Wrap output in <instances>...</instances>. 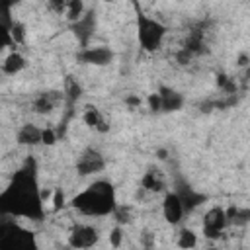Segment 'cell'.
I'll list each match as a JSON object with an SVG mask.
<instances>
[{"mask_svg":"<svg viewBox=\"0 0 250 250\" xmlns=\"http://www.w3.org/2000/svg\"><path fill=\"white\" fill-rule=\"evenodd\" d=\"M41 203V191L37 188L33 168H21L20 172H16L10 188L0 195V205L4 213L21 215L29 219L43 217Z\"/></svg>","mask_w":250,"mask_h":250,"instance_id":"obj_1","label":"cell"},{"mask_svg":"<svg viewBox=\"0 0 250 250\" xmlns=\"http://www.w3.org/2000/svg\"><path fill=\"white\" fill-rule=\"evenodd\" d=\"M72 207L84 215H109L115 211V193L109 182H96L72 199Z\"/></svg>","mask_w":250,"mask_h":250,"instance_id":"obj_2","label":"cell"},{"mask_svg":"<svg viewBox=\"0 0 250 250\" xmlns=\"http://www.w3.org/2000/svg\"><path fill=\"white\" fill-rule=\"evenodd\" d=\"M137 31H139L141 47L145 51H156L166 35V27L160 21H156L145 14L137 16Z\"/></svg>","mask_w":250,"mask_h":250,"instance_id":"obj_3","label":"cell"},{"mask_svg":"<svg viewBox=\"0 0 250 250\" xmlns=\"http://www.w3.org/2000/svg\"><path fill=\"white\" fill-rule=\"evenodd\" d=\"M0 250H37V242L29 230H23L16 225H4Z\"/></svg>","mask_w":250,"mask_h":250,"instance_id":"obj_4","label":"cell"},{"mask_svg":"<svg viewBox=\"0 0 250 250\" xmlns=\"http://www.w3.org/2000/svg\"><path fill=\"white\" fill-rule=\"evenodd\" d=\"M104 168H105V160H104L102 152H98L96 148L82 150V154L76 160V170L80 176H90V174L102 172Z\"/></svg>","mask_w":250,"mask_h":250,"instance_id":"obj_5","label":"cell"},{"mask_svg":"<svg viewBox=\"0 0 250 250\" xmlns=\"http://www.w3.org/2000/svg\"><path fill=\"white\" fill-rule=\"evenodd\" d=\"M227 225H229V221H227L225 209L213 207V209H209V211L205 213V217H203V234H205L207 238L215 240V238L221 236V232H223V229H225Z\"/></svg>","mask_w":250,"mask_h":250,"instance_id":"obj_6","label":"cell"},{"mask_svg":"<svg viewBox=\"0 0 250 250\" xmlns=\"http://www.w3.org/2000/svg\"><path fill=\"white\" fill-rule=\"evenodd\" d=\"M100 240V234L94 227L90 225H76L72 229V232L68 234V244L76 250H84V248H92L96 242Z\"/></svg>","mask_w":250,"mask_h":250,"instance_id":"obj_7","label":"cell"},{"mask_svg":"<svg viewBox=\"0 0 250 250\" xmlns=\"http://www.w3.org/2000/svg\"><path fill=\"white\" fill-rule=\"evenodd\" d=\"M176 195L180 197L182 205H184V211H193L199 203H203L207 197L203 193H197L193 188H189L188 184H184L182 180H176Z\"/></svg>","mask_w":250,"mask_h":250,"instance_id":"obj_8","label":"cell"},{"mask_svg":"<svg viewBox=\"0 0 250 250\" xmlns=\"http://www.w3.org/2000/svg\"><path fill=\"white\" fill-rule=\"evenodd\" d=\"M162 213H164V219L170 223V225H178L184 217V205L180 201V197L176 195V191H170L164 195V201H162Z\"/></svg>","mask_w":250,"mask_h":250,"instance_id":"obj_9","label":"cell"},{"mask_svg":"<svg viewBox=\"0 0 250 250\" xmlns=\"http://www.w3.org/2000/svg\"><path fill=\"white\" fill-rule=\"evenodd\" d=\"M111 59H113V53L107 47H88V49H82L78 53V61H82L86 64L104 66V64H109Z\"/></svg>","mask_w":250,"mask_h":250,"instance_id":"obj_10","label":"cell"},{"mask_svg":"<svg viewBox=\"0 0 250 250\" xmlns=\"http://www.w3.org/2000/svg\"><path fill=\"white\" fill-rule=\"evenodd\" d=\"M94 27H96V18H94L92 12L84 14L82 20H78L76 23H72V31L78 37V41L82 43V49H88V41H90V37L94 33Z\"/></svg>","mask_w":250,"mask_h":250,"instance_id":"obj_11","label":"cell"},{"mask_svg":"<svg viewBox=\"0 0 250 250\" xmlns=\"http://www.w3.org/2000/svg\"><path fill=\"white\" fill-rule=\"evenodd\" d=\"M160 94V100H162V109L164 111H178L182 105H184V96L172 88H166V86H160L158 90Z\"/></svg>","mask_w":250,"mask_h":250,"instance_id":"obj_12","label":"cell"},{"mask_svg":"<svg viewBox=\"0 0 250 250\" xmlns=\"http://www.w3.org/2000/svg\"><path fill=\"white\" fill-rule=\"evenodd\" d=\"M18 143L20 145H31V146L43 143V129H39V127H35L31 123L23 125L18 131Z\"/></svg>","mask_w":250,"mask_h":250,"instance_id":"obj_13","label":"cell"},{"mask_svg":"<svg viewBox=\"0 0 250 250\" xmlns=\"http://www.w3.org/2000/svg\"><path fill=\"white\" fill-rule=\"evenodd\" d=\"M59 98H61L59 92H45V94H41V96L33 102V107H35L37 113H49V111L55 107V104L59 102Z\"/></svg>","mask_w":250,"mask_h":250,"instance_id":"obj_14","label":"cell"},{"mask_svg":"<svg viewBox=\"0 0 250 250\" xmlns=\"http://www.w3.org/2000/svg\"><path fill=\"white\" fill-rule=\"evenodd\" d=\"M84 123L88 125V127H94V129H98L100 133H105L107 129H109V125L104 121V117H102V113L96 109V107H88L86 111H84Z\"/></svg>","mask_w":250,"mask_h":250,"instance_id":"obj_15","label":"cell"},{"mask_svg":"<svg viewBox=\"0 0 250 250\" xmlns=\"http://www.w3.org/2000/svg\"><path fill=\"white\" fill-rule=\"evenodd\" d=\"M21 68H25V59L20 55V53H10L6 59H4V62H2V70L6 72V74H16V72H20Z\"/></svg>","mask_w":250,"mask_h":250,"instance_id":"obj_16","label":"cell"},{"mask_svg":"<svg viewBox=\"0 0 250 250\" xmlns=\"http://www.w3.org/2000/svg\"><path fill=\"white\" fill-rule=\"evenodd\" d=\"M141 186H143L145 189H148V191H162V189H164V182L160 180L158 172H154V170H148V172L143 176Z\"/></svg>","mask_w":250,"mask_h":250,"instance_id":"obj_17","label":"cell"},{"mask_svg":"<svg viewBox=\"0 0 250 250\" xmlns=\"http://www.w3.org/2000/svg\"><path fill=\"white\" fill-rule=\"evenodd\" d=\"M66 18L70 23H76L78 20H82L84 18V4L80 0L66 2Z\"/></svg>","mask_w":250,"mask_h":250,"instance_id":"obj_18","label":"cell"},{"mask_svg":"<svg viewBox=\"0 0 250 250\" xmlns=\"http://www.w3.org/2000/svg\"><path fill=\"white\" fill-rule=\"evenodd\" d=\"M178 246L182 250H191L197 246V234L189 229H184L180 234H178Z\"/></svg>","mask_w":250,"mask_h":250,"instance_id":"obj_19","label":"cell"},{"mask_svg":"<svg viewBox=\"0 0 250 250\" xmlns=\"http://www.w3.org/2000/svg\"><path fill=\"white\" fill-rule=\"evenodd\" d=\"M10 35H12V39H14L16 45L18 43H23L25 41V25L21 21H14V25L10 29Z\"/></svg>","mask_w":250,"mask_h":250,"instance_id":"obj_20","label":"cell"},{"mask_svg":"<svg viewBox=\"0 0 250 250\" xmlns=\"http://www.w3.org/2000/svg\"><path fill=\"white\" fill-rule=\"evenodd\" d=\"M115 219L119 223H131V207H123V205H117L115 211H113Z\"/></svg>","mask_w":250,"mask_h":250,"instance_id":"obj_21","label":"cell"},{"mask_svg":"<svg viewBox=\"0 0 250 250\" xmlns=\"http://www.w3.org/2000/svg\"><path fill=\"white\" fill-rule=\"evenodd\" d=\"M121 240H123V230H121V227H115V229L109 232V244H111L113 248H119V246H121Z\"/></svg>","mask_w":250,"mask_h":250,"instance_id":"obj_22","label":"cell"},{"mask_svg":"<svg viewBox=\"0 0 250 250\" xmlns=\"http://www.w3.org/2000/svg\"><path fill=\"white\" fill-rule=\"evenodd\" d=\"M230 223H236V225H246V223H250V209H238L236 215H234V219H232Z\"/></svg>","mask_w":250,"mask_h":250,"instance_id":"obj_23","label":"cell"},{"mask_svg":"<svg viewBox=\"0 0 250 250\" xmlns=\"http://www.w3.org/2000/svg\"><path fill=\"white\" fill-rule=\"evenodd\" d=\"M66 94H68V98L74 102L78 96H80V86L76 84V82H72V80H68L66 82Z\"/></svg>","mask_w":250,"mask_h":250,"instance_id":"obj_24","label":"cell"},{"mask_svg":"<svg viewBox=\"0 0 250 250\" xmlns=\"http://www.w3.org/2000/svg\"><path fill=\"white\" fill-rule=\"evenodd\" d=\"M62 205H64V193H62V189H55L53 191V209L59 211Z\"/></svg>","mask_w":250,"mask_h":250,"instance_id":"obj_25","label":"cell"},{"mask_svg":"<svg viewBox=\"0 0 250 250\" xmlns=\"http://www.w3.org/2000/svg\"><path fill=\"white\" fill-rule=\"evenodd\" d=\"M148 107H150L152 111L162 109V100H160V94H150V96H148Z\"/></svg>","mask_w":250,"mask_h":250,"instance_id":"obj_26","label":"cell"},{"mask_svg":"<svg viewBox=\"0 0 250 250\" xmlns=\"http://www.w3.org/2000/svg\"><path fill=\"white\" fill-rule=\"evenodd\" d=\"M57 141V135L53 129H43V143L45 145H53Z\"/></svg>","mask_w":250,"mask_h":250,"instance_id":"obj_27","label":"cell"},{"mask_svg":"<svg viewBox=\"0 0 250 250\" xmlns=\"http://www.w3.org/2000/svg\"><path fill=\"white\" fill-rule=\"evenodd\" d=\"M176 57H178V62H180V64H186V62L189 61V57H191V53H189V51H188V49L184 47V49H182V51H180V53H178Z\"/></svg>","mask_w":250,"mask_h":250,"instance_id":"obj_28","label":"cell"},{"mask_svg":"<svg viewBox=\"0 0 250 250\" xmlns=\"http://www.w3.org/2000/svg\"><path fill=\"white\" fill-rule=\"evenodd\" d=\"M125 102H127L129 105H141V98H137V96H129Z\"/></svg>","mask_w":250,"mask_h":250,"instance_id":"obj_29","label":"cell"},{"mask_svg":"<svg viewBox=\"0 0 250 250\" xmlns=\"http://www.w3.org/2000/svg\"><path fill=\"white\" fill-rule=\"evenodd\" d=\"M166 154H168V152H166L164 148H158V150H156V156H158L160 160H166Z\"/></svg>","mask_w":250,"mask_h":250,"instance_id":"obj_30","label":"cell"},{"mask_svg":"<svg viewBox=\"0 0 250 250\" xmlns=\"http://www.w3.org/2000/svg\"><path fill=\"white\" fill-rule=\"evenodd\" d=\"M238 64H240V66L248 64V57H246V55H240V57H238Z\"/></svg>","mask_w":250,"mask_h":250,"instance_id":"obj_31","label":"cell"}]
</instances>
